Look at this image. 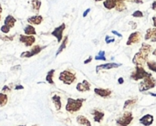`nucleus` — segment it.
Listing matches in <instances>:
<instances>
[{
  "label": "nucleus",
  "mask_w": 156,
  "mask_h": 126,
  "mask_svg": "<svg viewBox=\"0 0 156 126\" xmlns=\"http://www.w3.org/2000/svg\"><path fill=\"white\" fill-rule=\"evenodd\" d=\"M118 83H119V84H122V83H124V80H123V78H122V77H120V78L118 79Z\"/></svg>",
  "instance_id": "79ce46f5"
},
{
  "label": "nucleus",
  "mask_w": 156,
  "mask_h": 126,
  "mask_svg": "<svg viewBox=\"0 0 156 126\" xmlns=\"http://www.w3.org/2000/svg\"><path fill=\"white\" fill-rule=\"evenodd\" d=\"M90 113L91 115L93 116V121L95 123H98V124H101V121L104 119V116H105V113L103 111H101L99 109H93L90 111Z\"/></svg>",
  "instance_id": "f8f14e48"
},
{
  "label": "nucleus",
  "mask_w": 156,
  "mask_h": 126,
  "mask_svg": "<svg viewBox=\"0 0 156 126\" xmlns=\"http://www.w3.org/2000/svg\"><path fill=\"white\" fill-rule=\"evenodd\" d=\"M127 0H116V7L115 9L119 12H122V11H124L126 9V3Z\"/></svg>",
  "instance_id": "b1692460"
},
{
  "label": "nucleus",
  "mask_w": 156,
  "mask_h": 126,
  "mask_svg": "<svg viewBox=\"0 0 156 126\" xmlns=\"http://www.w3.org/2000/svg\"><path fill=\"white\" fill-rule=\"evenodd\" d=\"M24 32H25V35H27V36H36L37 35V31L32 25L26 26L24 27Z\"/></svg>",
  "instance_id": "5701e85b"
},
{
  "label": "nucleus",
  "mask_w": 156,
  "mask_h": 126,
  "mask_svg": "<svg viewBox=\"0 0 156 126\" xmlns=\"http://www.w3.org/2000/svg\"><path fill=\"white\" fill-rule=\"evenodd\" d=\"M112 34H114V35H116V36H117V37H119V38H122V34H120V33H119L118 31H116V30H112Z\"/></svg>",
  "instance_id": "4c0bfd02"
},
{
  "label": "nucleus",
  "mask_w": 156,
  "mask_h": 126,
  "mask_svg": "<svg viewBox=\"0 0 156 126\" xmlns=\"http://www.w3.org/2000/svg\"><path fill=\"white\" fill-rule=\"evenodd\" d=\"M90 12V8H88V9H86V10L84 11V13H83V17H86V16H87V15H88Z\"/></svg>",
  "instance_id": "ea45409f"
},
{
  "label": "nucleus",
  "mask_w": 156,
  "mask_h": 126,
  "mask_svg": "<svg viewBox=\"0 0 156 126\" xmlns=\"http://www.w3.org/2000/svg\"><path fill=\"white\" fill-rule=\"evenodd\" d=\"M91 85L87 80H83L81 82H79L76 86V90L80 92H85L90 91Z\"/></svg>",
  "instance_id": "4468645a"
},
{
  "label": "nucleus",
  "mask_w": 156,
  "mask_h": 126,
  "mask_svg": "<svg viewBox=\"0 0 156 126\" xmlns=\"http://www.w3.org/2000/svg\"><path fill=\"white\" fill-rule=\"evenodd\" d=\"M153 22H154V27H156V15L153 17Z\"/></svg>",
  "instance_id": "c03bdc74"
},
{
  "label": "nucleus",
  "mask_w": 156,
  "mask_h": 126,
  "mask_svg": "<svg viewBox=\"0 0 156 126\" xmlns=\"http://www.w3.org/2000/svg\"><path fill=\"white\" fill-rule=\"evenodd\" d=\"M154 116H153L152 114L147 113V114L144 115L143 117H141V118L139 119V122H140V124H141L142 125L151 126L154 124Z\"/></svg>",
  "instance_id": "2eb2a0df"
},
{
  "label": "nucleus",
  "mask_w": 156,
  "mask_h": 126,
  "mask_svg": "<svg viewBox=\"0 0 156 126\" xmlns=\"http://www.w3.org/2000/svg\"><path fill=\"white\" fill-rule=\"evenodd\" d=\"M46 47H47V46H43V47H42V46H39V45H35V46H33V47L31 48L30 50L22 52L21 55H20V57H21V58H26V59L34 57V56L39 54L44 49H46Z\"/></svg>",
  "instance_id": "0eeeda50"
},
{
  "label": "nucleus",
  "mask_w": 156,
  "mask_h": 126,
  "mask_svg": "<svg viewBox=\"0 0 156 126\" xmlns=\"http://www.w3.org/2000/svg\"><path fill=\"white\" fill-rule=\"evenodd\" d=\"M152 8H153V10H156V0L153 3V5H152Z\"/></svg>",
  "instance_id": "37998d69"
},
{
  "label": "nucleus",
  "mask_w": 156,
  "mask_h": 126,
  "mask_svg": "<svg viewBox=\"0 0 156 126\" xmlns=\"http://www.w3.org/2000/svg\"><path fill=\"white\" fill-rule=\"evenodd\" d=\"M7 102H8L7 94L1 92V93H0V106H1V107H4V106L7 103Z\"/></svg>",
  "instance_id": "cd10ccee"
},
{
  "label": "nucleus",
  "mask_w": 156,
  "mask_h": 126,
  "mask_svg": "<svg viewBox=\"0 0 156 126\" xmlns=\"http://www.w3.org/2000/svg\"><path fill=\"white\" fill-rule=\"evenodd\" d=\"M121 63H116V62H110V63H105V64H101L96 67V72L99 73L100 70H112V69H117L121 67Z\"/></svg>",
  "instance_id": "9b49d317"
},
{
  "label": "nucleus",
  "mask_w": 156,
  "mask_h": 126,
  "mask_svg": "<svg viewBox=\"0 0 156 126\" xmlns=\"http://www.w3.org/2000/svg\"><path fill=\"white\" fill-rule=\"evenodd\" d=\"M16 22V19L12 15H7V16H5V20H4V25H6V26H8L10 28H12V27H15Z\"/></svg>",
  "instance_id": "412c9836"
},
{
  "label": "nucleus",
  "mask_w": 156,
  "mask_h": 126,
  "mask_svg": "<svg viewBox=\"0 0 156 126\" xmlns=\"http://www.w3.org/2000/svg\"><path fill=\"white\" fill-rule=\"evenodd\" d=\"M19 42L25 45V47H32L34 43L36 42V38L35 36H27V35H19Z\"/></svg>",
  "instance_id": "9d476101"
},
{
  "label": "nucleus",
  "mask_w": 156,
  "mask_h": 126,
  "mask_svg": "<svg viewBox=\"0 0 156 126\" xmlns=\"http://www.w3.org/2000/svg\"><path fill=\"white\" fill-rule=\"evenodd\" d=\"M94 93L101 98L107 99L109 97H111L112 91L110 89H102V88H95L94 89Z\"/></svg>",
  "instance_id": "ddd939ff"
},
{
  "label": "nucleus",
  "mask_w": 156,
  "mask_h": 126,
  "mask_svg": "<svg viewBox=\"0 0 156 126\" xmlns=\"http://www.w3.org/2000/svg\"><path fill=\"white\" fill-rule=\"evenodd\" d=\"M76 122H77L78 124L81 126H92L91 123L90 122V120L84 115H78L77 118H76Z\"/></svg>",
  "instance_id": "6ab92c4d"
},
{
  "label": "nucleus",
  "mask_w": 156,
  "mask_h": 126,
  "mask_svg": "<svg viewBox=\"0 0 156 126\" xmlns=\"http://www.w3.org/2000/svg\"><path fill=\"white\" fill-rule=\"evenodd\" d=\"M15 36L16 35H12V36H2L1 38H2L3 41H12V40H14Z\"/></svg>",
  "instance_id": "2f4dec72"
},
{
  "label": "nucleus",
  "mask_w": 156,
  "mask_h": 126,
  "mask_svg": "<svg viewBox=\"0 0 156 126\" xmlns=\"http://www.w3.org/2000/svg\"><path fill=\"white\" fill-rule=\"evenodd\" d=\"M141 40H142V33L139 31H135V32H133L129 36L127 42H126V45L127 46L135 45V44H138Z\"/></svg>",
  "instance_id": "1a4fd4ad"
},
{
  "label": "nucleus",
  "mask_w": 156,
  "mask_h": 126,
  "mask_svg": "<svg viewBox=\"0 0 156 126\" xmlns=\"http://www.w3.org/2000/svg\"><path fill=\"white\" fill-rule=\"evenodd\" d=\"M127 2H132V3H135V4H143L144 0H127Z\"/></svg>",
  "instance_id": "c9c22d12"
},
{
  "label": "nucleus",
  "mask_w": 156,
  "mask_h": 126,
  "mask_svg": "<svg viewBox=\"0 0 156 126\" xmlns=\"http://www.w3.org/2000/svg\"><path fill=\"white\" fill-rule=\"evenodd\" d=\"M27 20V22L29 23V25H32V26H38V25H40V24L43 22V16H40V15H36V16H33L28 17Z\"/></svg>",
  "instance_id": "f3484780"
},
{
  "label": "nucleus",
  "mask_w": 156,
  "mask_h": 126,
  "mask_svg": "<svg viewBox=\"0 0 156 126\" xmlns=\"http://www.w3.org/2000/svg\"><path fill=\"white\" fill-rule=\"evenodd\" d=\"M68 41H69V37L68 36H66L64 38H63V40H62V42L60 43V46L58 47V50H57V52H56V57H58L65 49H66V47H67V44H68Z\"/></svg>",
  "instance_id": "4be33fe9"
},
{
  "label": "nucleus",
  "mask_w": 156,
  "mask_h": 126,
  "mask_svg": "<svg viewBox=\"0 0 156 126\" xmlns=\"http://www.w3.org/2000/svg\"><path fill=\"white\" fill-rule=\"evenodd\" d=\"M152 51H153V48L150 44H147L146 42L142 43V47H141L140 50L137 53H135V55L133 58V60H132L133 63L135 66H143L144 67V65L147 64V62L149 61L148 58Z\"/></svg>",
  "instance_id": "f257e3e1"
},
{
  "label": "nucleus",
  "mask_w": 156,
  "mask_h": 126,
  "mask_svg": "<svg viewBox=\"0 0 156 126\" xmlns=\"http://www.w3.org/2000/svg\"><path fill=\"white\" fill-rule=\"evenodd\" d=\"M31 5H32V9L37 13L41 6V1L40 0H31Z\"/></svg>",
  "instance_id": "bb28decb"
},
{
  "label": "nucleus",
  "mask_w": 156,
  "mask_h": 126,
  "mask_svg": "<svg viewBox=\"0 0 156 126\" xmlns=\"http://www.w3.org/2000/svg\"><path fill=\"white\" fill-rule=\"evenodd\" d=\"M92 59H93V58H92L91 56H90V57H89V59H85L83 63H84V64H88V63H90V61H91Z\"/></svg>",
  "instance_id": "e433bc0d"
},
{
  "label": "nucleus",
  "mask_w": 156,
  "mask_h": 126,
  "mask_svg": "<svg viewBox=\"0 0 156 126\" xmlns=\"http://www.w3.org/2000/svg\"><path fill=\"white\" fill-rule=\"evenodd\" d=\"M32 126H38V125H37V124H34V125H32Z\"/></svg>",
  "instance_id": "09e8293b"
},
{
  "label": "nucleus",
  "mask_w": 156,
  "mask_h": 126,
  "mask_svg": "<svg viewBox=\"0 0 156 126\" xmlns=\"http://www.w3.org/2000/svg\"><path fill=\"white\" fill-rule=\"evenodd\" d=\"M130 25L132 26V28H133V29H135V28L137 27V25H136L135 22H130Z\"/></svg>",
  "instance_id": "a19ab883"
},
{
  "label": "nucleus",
  "mask_w": 156,
  "mask_h": 126,
  "mask_svg": "<svg viewBox=\"0 0 156 126\" xmlns=\"http://www.w3.org/2000/svg\"><path fill=\"white\" fill-rule=\"evenodd\" d=\"M17 126H26V125H17Z\"/></svg>",
  "instance_id": "8fccbe9b"
},
{
  "label": "nucleus",
  "mask_w": 156,
  "mask_h": 126,
  "mask_svg": "<svg viewBox=\"0 0 156 126\" xmlns=\"http://www.w3.org/2000/svg\"><path fill=\"white\" fill-rule=\"evenodd\" d=\"M52 103L55 105V108L58 112H59L62 108V102H61V97L58 94H55L51 97Z\"/></svg>",
  "instance_id": "a211bd4d"
},
{
  "label": "nucleus",
  "mask_w": 156,
  "mask_h": 126,
  "mask_svg": "<svg viewBox=\"0 0 156 126\" xmlns=\"http://www.w3.org/2000/svg\"><path fill=\"white\" fill-rule=\"evenodd\" d=\"M85 102H86V99H83V98H79V99L68 98L65 109L69 113H78L79 111H80Z\"/></svg>",
  "instance_id": "f03ea898"
},
{
  "label": "nucleus",
  "mask_w": 156,
  "mask_h": 126,
  "mask_svg": "<svg viewBox=\"0 0 156 126\" xmlns=\"http://www.w3.org/2000/svg\"><path fill=\"white\" fill-rule=\"evenodd\" d=\"M156 86V79L152 76H149L145 79H144L140 83H139V91L141 92H147L151 89L155 88Z\"/></svg>",
  "instance_id": "39448f33"
},
{
  "label": "nucleus",
  "mask_w": 156,
  "mask_h": 126,
  "mask_svg": "<svg viewBox=\"0 0 156 126\" xmlns=\"http://www.w3.org/2000/svg\"><path fill=\"white\" fill-rule=\"evenodd\" d=\"M95 60H103V61H106L105 51L104 50H101L99 52V54L97 56H95Z\"/></svg>",
  "instance_id": "c756f323"
},
{
  "label": "nucleus",
  "mask_w": 156,
  "mask_h": 126,
  "mask_svg": "<svg viewBox=\"0 0 156 126\" xmlns=\"http://www.w3.org/2000/svg\"><path fill=\"white\" fill-rule=\"evenodd\" d=\"M149 76H152V73L146 71L143 66H135V70L131 74V79L133 81H143L144 79Z\"/></svg>",
  "instance_id": "20e7f679"
},
{
  "label": "nucleus",
  "mask_w": 156,
  "mask_h": 126,
  "mask_svg": "<svg viewBox=\"0 0 156 126\" xmlns=\"http://www.w3.org/2000/svg\"><path fill=\"white\" fill-rule=\"evenodd\" d=\"M10 92H11V89H10V87H9V86H7V85L3 86V88H2V90H1V92H3V93Z\"/></svg>",
  "instance_id": "f704fd0d"
},
{
  "label": "nucleus",
  "mask_w": 156,
  "mask_h": 126,
  "mask_svg": "<svg viewBox=\"0 0 156 126\" xmlns=\"http://www.w3.org/2000/svg\"><path fill=\"white\" fill-rule=\"evenodd\" d=\"M94 1H96V2H101V1H105V0H94Z\"/></svg>",
  "instance_id": "de8ad7c7"
},
{
  "label": "nucleus",
  "mask_w": 156,
  "mask_h": 126,
  "mask_svg": "<svg viewBox=\"0 0 156 126\" xmlns=\"http://www.w3.org/2000/svg\"><path fill=\"white\" fill-rule=\"evenodd\" d=\"M153 55H154V56H155V57H156V49H154V51H153Z\"/></svg>",
  "instance_id": "49530a36"
},
{
  "label": "nucleus",
  "mask_w": 156,
  "mask_h": 126,
  "mask_svg": "<svg viewBox=\"0 0 156 126\" xmlns=\"http://www.w3.org/2000/svg\"><path fill=\"white\" fill-rule=\"evenodd\" d=\"M144 39L150 40L152 42H156V27L153 28H148L146 31V34L144 36Z\"/></svg>",
  "instance_id": "dca6fc26"
},
{
  "label": "nucleus",
  "mask_w": 156,
  "mask_h": 126,
  "mask_svg": "<svg viewBox=\"0 0 156 126\" xmlns=\"http://www.w3.org/2000/svg\"><path fill=\"white\" fill-rule=\"evenodd\" d=\"M116 5H117L116 0H105V1H103L104 7L106 9H109V10L115 8L116 7Z\"/></svg>",
  "instance_id": "a878e982"
},
{
  "label": "nucleus",
  "mask_w": 156,
  "mask_h": 126,
  "mask_svg": "<svg viewBox=\"0 0 156 126\" xmlns=\"http://www.w3.org/2000/svg\"><path fill=\"white\" fill-rule=\"evenodd\" d=\"M23 89H24V86H22V85H16V86H15V91L23 90Z\"/></svg>",
  "instance_id": "58836bf2"
},
{
  "label": "nucleus",
  "mask_w": 156,
  "mask_h": 126,
  "mask_svg": "<svg viewBox=\"0 0 156 126\" xmlns=\"http://www.w3.org/2000/svg\"><path fill=\"white\" fill-rule=\"evenodd\" d=\"M10 27H8V26H6V25H3L2 27H1V32H3V33H5V34H8L9 32H10Z\"/></svg>",
  "instance_id": "473e14b6"
},
{
  "label": "nucleus",
  "mask_w": 156,
  "mask_h": 126,
  "mask_svg": "<svg viewBox=\"0 0 156 126\" xmlns=\"http://www.w3.org/2000/svg\"><path fill=\"white\" fill-rule=\"evenodd\" d=\"M58 80L66 85H71L73 82L76 81L77 76L74 71H72L70 70H66L59 73Z\"/></svg>",
  "instance_id": "7ed1b4c3"
},
{
  "label": "nucleus",
  "mask_w": 156,
  "mask_h": 126,
  "mask_svg": "<svg viewBox=\"0 0 156 126\" xmlns=\"http://www.w3.org/2000/svg\"><path fill=\"white\" fill-rule=\"evenodd\" d=\"M54 74H55V70H50L47 73L46 81H47L48 84H51V85H54V84H55V82H54Z\"/></svg>",
  "instance_id": "393cba45"
},
{
  "label": "nucleus",
  "mask_w": 156,
  "mask_h": 126,
  "mask_svg": "<svg viewBox=\"0 0 156 126\" xmlns=\"http://www.w3.org/2000/svg\"><path fill=\"white\" fill-rule=\"evenodd\" d=\"M146 65H147V67H148V69L150 70H152V71H154V72L156 73V61H154V60H149Z\"/></svg>",
  "instance_id": "c85d7f7f"
},
{
  "label": "nucleus",
  "mask_w": 156,
  "mask_h": 126,
  "mask_svg": "<svg viewBox=\"0 0 156 126\" xmlns=\"http://www.w3.org/2000/svg\"><path fill=\"white\" fill-rule=\"evenodd\" d=\"M137 103H138V99L137 98H132V99L126 100L124 104H123V110L133 108L137 104Z\"/></svg>",
  "instance_id": "aec40b11"
},
{
  "label": "nucleus",
  "mask_w": 156,
  "mask_h": 126,
  "mask_svg": "<svg viewBox=\"0 0 156 126\" xmlns=\"http://www.w3.org/2000/svg\"><path fill=\"white\" fill-rule=\"evenodd\" d=\"M149 94L151 96H154V97H156V93H154V92H149Z\"/></svg>",
  "instance_id": "a18cd8bd"
},
{
  "label": "nucleus",
  "mask_w": 156,
  "mask_h": 126,
  "mask_svg": "<svg viewBox=\"0 0 156 126\" xmlns=\"http://www.w3.org/2000/svg\"><path fill=\"white\" fill-rule=\"evenodd\" d=\"M66 29V24L62 23L61 25H59L58 27H57L56 28H54V30L51 32V35L53 37H55L57 38L58 43H61L62 39H63V32Z\"/></svg>",
  "instance_id": "6e6552de"
},
{
  "label": "nucleus",
  "mask_w": 156,
  "mask_h": 126,
  "mask_svg": "<svg viewBox=\"0 0 156 126\" xmlns=\"http://www.w3.org/2000/svg\"><path fill=\"white\" fill-rule=\"evenodd\" d=\"M114 41H115V38H114L110 37V36H106V37H105V42H106V44L113 43Z\"/></svg>",
  "instance_id": "72a5a7b5"
},
{
  "label": "nucleus",
  "mask_w": 156,
  "mask_h": 126,
  "mask_svg": "<svg viewBox=\"0 0 156 126\" xmlns=\"http://www.w3.org/2000/svg\"><path fill=\"white\" fill-rule=\"evenodd\" d=\"M132 16L133 17H139L140 18V17H144V13L141 10H136L132 14Z\"/></svg>",
  "instance_id": "7c9ffc66"
},
{
  "label": "nucleus",
  "mask_w": 156,
  "mask_h": 126,
  "mask_svg": "<svg viewBox=\"0 0 156 126\" xmlns=\"http://www.w3.org/2000/svg\"><path fill=\"white\" fill-rule=\"evenodd\" d=\"M133 121V114L132 112L127 111L122 113V116H120L116 120V124L117 126H129L132 122Z\"/></svg>",
  "instance_id": "423d86ee"
}]
</instances>
